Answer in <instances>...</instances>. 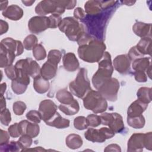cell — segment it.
Here are the masks:
<instances>
[{
	"instance_id": "obj_1",
	"label": "cell",
	"mask_w": 152,
	"mask_h": 152,
	"mask_svg": "<svg viewBox=\"0 0 152 152\" xmlns=\"http://www.w3.org/2000/svg\"><path fill=\"white\" fill-rule=\"evenodd\" d=\"M105 49L106 46L103 42L93 37L87 43L79 46L78 54L83 61L93 63L102 59Z\"/></svg>"
},
{
	"instance_id": "obj_2",
	"label": "cell",
	"mask_w": 152,
	"mask_h": 152,
	"mask_svg": "<svg viewBox=\"0 0 152 152\" xmlns=\"http://www.w3.org/2000/svg\"><path fill=\"white\" fill-rule=\"evenodd\" d=\"M72 7L71 1H42L37 5L35 11L40 15L49 13L61 15L64 12L65 9L70 10Z\"/></svg>"
},
{
	"instance_id": "obj_3",
	"label": "cell",
	"mask_w": 152,
	"mask_h": 152,
	"mask_svg": "<svg viewBox=\"0 0 152 152\" xmlns=\"http://www.w3.org/2000/svg\"><path fill=\"white\" fill-rule=\"evenodd\" d=\"M102 59L99 62L98 70L92 78L93 84L97 90L104 81L111 77L113 71L111 56L107 52H104Z\"/></svg>"
},
{
	"instance_id": "obj_4",
	"label": "cell",
	"mask_w": 152,
	"mask_h": 152,
	"mask_svg": "<svg viewBox=\"0 0 152 152\" xmlns=\"http://www.w3.org/2000/svg\"><path fill=\"white\" fill-rule=\"evenodd\" d=\"M58 27L72 41H77L85 33L84 26L80 24L76 18L73 17H65L62 19Z\"/></svg>"
},
{
	"instance_id": "obj_5",
	"label": "cell",
	"mask_w": 152,
	"mask_h": 152,
	"mask_svg": "<svg viewBox=\"0 0 152 152\" xmlns=\"http://www.w3.org/2000/svg\"><path fill=\"white\" fill-rule=\"evenodd\" d=\"M69 88L71 92L78 98H83L91 90L87 70L85 68L80 69L75 79L70 83Z\"/></svg>"
},
{
	"instance_id": "obj_6",
	"label": "cell",
	"mask_w": 152,
	"mask_h": 152,
	"mask_svg": "<svg viewBox=\"0 0 152 152\" xmlns=\"http://www.w3.org/2000/svg\"><path fill=\"white\" fill-rule=\"evenodd\" d=\"M84 106L88 110H91L96 113L104 112L107 107V103L98 91L90 90L83 99Z\"/></svg>"
},
{
	"instance_id": "obj_7",
	"label": "cell",
	"mask_w": 152,
	"mask_h": 152,
	"mask_svg": "<svg viewBox=\"0 0 152 152\" xmlns=\"http://www.w3.org/2000/svg\"><path fill=\"white\" fill-rule=\"evenodd\" d=\"M119 88V83L117 79L110 77L98 88L97 90L106 99L114 102L117 99V94Z\"/></svg>"
},
{
	"instance_id": "obj_8",
	"label": "cell",
	"mask_w": 152,
	"mask_h": 152,
	"mask_svg": "<svg viewBox=\"0 0 152 152\" xmlns=\"http://www.w3.org/2000/svg\"><path fill=\"white\" fill-rule=\"evenodd\" d=\"M100 116L101 123L107 125L115 133L120 132L124 128L122 117L117 113H104Z\"/></svg>"
},
{
	"instance_id": "obj_9",
	"label": "cell",
	"mask_w": 152,
	"mask_h": 152,
	"mask_svg": "<svg viewBox=\"0 0 152 152\" xmlns=\"http://www.w3.org/2000/svg\"><path fill=\"white\" fill-rule=\"evenodd\" d=\"M114 135L115 132L106 127L101 128L99 129L89 128L84 134V136L87 140L97 142H103L106 139L113 137Z\"/></svg>"
},
{
	"instance_id": "obj_10",
	"label": "cell",
	"mask_w": 152,
	"mask_h": 152,
	"mask_svg": "<svg viewBox=\"0 0 152 152\" xmlns=\"http://www.w3.org/2000/svg\"><path fill=\"white\" fill-rule=\"evenodd\" d=\"M15 66L34 78L40 75L41 69L39 64L36 61H33L31 58L18 61L16 62Z\"/></svg>"
},
{
	"instance_id": "obj_11",
	"label": "cell",
	"mask_w": 152,
	"mask_h": 152,
	"mask_svg": "<svg viewBox=\"0 0 152 152\" xmlns=\"http://www.w3.org/2000/svg\"><path fill=\"white\" fill-rule=\"evenodd\" d=\"M29 30L33 33H40L50 26L49 17L35 16L30 18L28 24Z\"/></svg>"
},
{
	"instance_id": "obj_12",
	"label": "cell",
	"mask_w": 152,
	"mask_h": 152,
	"mask_svg": "<svg viewBox=\"0 0 152 152\" xmlns=\"http://www.w3.org/2000/svg\"><path fill=\"white\" fill-rule=\"evenodd\" d=\"M57 106L51 100H44L39 104V112L40 113L42 119L45 122L50 119L56 112Z\"/></svg>"
},
{
	"instance_id": "obj_13",
	"label": "cell",
	"mask_w": 152,
	"mask_h": 152,
	"mask_svg": "<svg viewBox=\"0 0 152 152\" xmlns=\"http://www.w3.org/2000/svg\"><path fill=\"white\" fill-rule=\"evenodd\" d=\"M145 134L135 133L128 142V151H141L145 147Z\"/></svg>"
},
{
	"instance_id": "obj_14",
	"label": "cell",
	"mask_w": 152,
	"mask_h": 152,
	"mask_svg": "<svg viewBox=\"0 0 152 152\" xmlns=\"http://www.w3.org/2000/svg\"><path fill=\"white\" fill-rule=\"evenodd\" d=\"M18 126L21 135L26 134L31 138H34L39 133V126L36 123L33 124L24 120L18 123Z\"/></svg>"
},
{
	"instance_id": "obj_15",
	"label": "cell",
	"mask_w": 152,
	"mask_h": 152,
	"mask_svg": "<svg viewBox=\"0 0 152 152\" xmlns=\"http://www.w3.org/2000/svg\"><path fill=\"white\" fill-rule=\"evenodd\" d=\"M1 45L14 52L16 56L22 54L24 49V46L20 41L14 40L11 37H6L2 40Z\"/></svg>"
},
{
	"instance_id": "obj_16",
	"label": "cell",
	"mask_w": 152,
	"mask_h": 152,
	"mask_svg": "<svg viewBox=\"0 0 152 152\" xmlns=\"http://www.w3.org/2000/svg\"><path fill=\"white\" fill-rule=\"evenodd\" d=\"M130 60L126 55L117 56L113 60L115 69L121 74H125L129 71L130 66Z\"/></svg>"
},
{
	"instance_id": "obj_17",
	"label": "cell",
	"mask_w": 152,
	"mask_h": 152,
	"mask_svg": "<svg viewBox=\"0 0 152 152\" xmlns=\"http://www.w3.org/2000/svg\"><path fill=\"white\" fill-rule=\"evenodd\" d=\"M15 56L14 52L0 45V66L1 68H6L12 65Z\"/></svg>"
},
{
	"instance_id": "obj_18",
	"label": "cell",
	"mask_w": 152,
	"mask_h": 152,
	"mask_svg": "<svg viewBox=\"0 0 152 152\" xmlns=\"http://www.w3.org/2000/svg\"><path fill=\"white\" fill-rule=\"evenodd\" d=\"M148 103H144L141 100L137 99L134 101L128 107L127 114L129 117L137 116L142 115V113L146 109Z\"/></svg>"
},
{
	"instance_id": "obj_19",
	"label": "cell",
	"mask_w": 152,
	"mask_h": 152,
	"mask_svg": "<svg viewBox=\"0 0 152 152\" xmlns=\"http://www.w3.org/2000/svg\"><path fill=\"white\" fill-rule=\"evenodd\" d=\"M62 61L64 67L68 71H75L79 66L78 61L73 53L69 52L66 53L64 56Z\"/></svg>"
},
{
	"instance_id": "obj_20",
	"label": "cell",
	"mask_w": 152,
	"mask_h": 152,
	"mask_svg": "<svg viewBox=\"0 0 152 152\" xmlns=\"http://www.w3.org/2000/svg\"><path fill=\"white\" fill-rule=\"evenodd\" d=\"M4 17L11 20H18L23 15V10L17 5H11L2 11Z\"/></svg>"
},
{
	"instance_id": "obj_21",
	"label": "cell",
	"mask_w": 152,
	"mask_h": 152,
	"mask_svg": "<svg viewBox=\"0 0 152 152\" xmlns=\"http://www.w3.org/2000/svg\"><path fill=\"white\" fill-rule=\"evenodd\" d=\"M46 125L58 129L65 128L69 126V121L62 118L57 112L49 120L45 122Z\"/></svg>"
},
{
	"instance_id": "obj_22",
	"label": "cell",
	"mask_w": 152,
	"mask_h": 152,
	"mask_svg": "<svg viewBox=\"0 0 152 152\" xmlns=\"http://www.w3.org/2000/svg\"><path fill=\"white\" fill-rule=\"evenodd\" d=\"M57 69L58 65L47 61L43 65L40 69V75L46 80H50L55 76L57 72Z\"/></svg>"
},
{
	"instance_id": "obj_23",
	"label": "cell",
	"mask_w": 152,
	"mask_h": 152,
	"mask_svg": "<svg viewBox=\"0 0 152 152\" xmlns=\"http://www.w3.org/2000/svg\"><path fill=\"white\" fill-rule=\"evenodd\" d=\"M151 24L137 22L133 26L132 30L137 36L142 38L148 37L151 35Z\"/></svg>"
},
{
	"instance_id": "obj_24",
	"label": "cell",
	"mask_w": 152,
	"mask_h": 152,
	"mask_svg": "<svg viewBox=\"0 0 152 152\" xmlns=\"http://www.w3.org/2000/svg\"><path fill=\"white\" fill-rule=\"evenodd\" d=\"M49 81L40 75L34 78L33 87L36 91L39 93H46L49 90Z\"/></svg>"
},
{
	"instance_id": "obj_25",
	"label": "cell",
	"mask_w": 152,
	"mask_h": 152,
	"mask_svg": "<svg viewBox=\"0 0 152 152\" xmlns=\"http://www.w3.org/2000/svg\"><path fill=\"white\" fill-rule=\"evenodd\" d=\"M59 109L61 112L67 115H73L78 112L80 107L78 102L75 99L74 101L69 103H61L59 106Z\"/></svg>"
},
{
	"instance_id": "obj_26",
	"label": "cell",
	"mask_w": 152,
	"mask_h": 152,
	"mask_svg": "<svg viewBox=\"0 0 152 152\" xmlns=\"http://www.w3.org/2000/svg\"><path fill=\"white\" fill-rule=\"evenodd\" d=\"M86 12L89 15H97L102 10L101 3L99 1H88L85 4Z\"/></svg>"
},
{
	"instance_id": "obj_27",
	"label": "cell",
	"mask_w": 152,
	"mask_h": 152,
	"mask_svg": "<svg viewBox=\"0 0 152 152\" xmlns=\"http://www.w3.org/2000/svg\"><path fill=\"white\" fill-rule=\"evenodd\" d=\"M66 144L69 148L77 149L82 145L83 140L80 135L71 134L66 137Z\"/></svg>"
},
{
	"instance_id": "obj_28",
	"label": "cell",
	"mask_w": 152,
	"mask_h": 152,
	"mask_svg": "<svg viewBox=\"0 0 152 152\" xmlns=\"http://www.w3.org/2000/svg\"><path fill=\"white\" fill-rule=\"evenodd\" d=\"M151 37L141 38L137 45V49L144 55V54L151 55Z\"/></svg>"
},
{
	"instance_id": "obj_29",
	"label": "cell",
	"mask_w": 152,
	"mask_h": 152,
	"mask_svg": "<svg viewBox=\"0 0 152 152\" xmlns=\"http://www.w3.org/2000/svg\"><path fill=\"white\" fill-rule=\"evenodd\" d=\"M150 65V58H141L134 61L132 63V68L135 71H144L147 70Z\"/></svg>"
},
{
	"instance_id": "obj_30",
	"label": "cell",
	"mask_w": 152,
	"mask_h": 152,
	"mask_svg": "<svg viewBox=\"0 0 152 152\" xmlns=\"http://www.w3.org/2000/svg\"><path fill=\"white\" fill-rule=\"evenodd\" d=\"M56 97L57 100L62 104L69 103L75 100L72 94L70 92L68 91L66 89L59 90L56 93Z\"/></svg>"
},
{
	"instance_id": "obj_31",
	"label": "cell",
	"mask_w": 152,
	"mask_h": 152,
	"mask_svg": "<svg viewBox=\"0 0 152 152\" xmlns=\"http://www.w3.org/2000/svg\"><path fill=\"white\" fill-rule=\"evenodd\" d=\"M128 124L134 128H141L144 126L145 119L142 115L134 117H127Z\"/></svg>"
},
{
	"instance_id": "obj_32",
	"label": "cell",
	"mask_w": 152,
	"mask_h": 152,
	"mask_svg": "<svg viewBox=\"0 0 152 152\" xmlns=\"http://www.w3.org/2000/svg\"><path fill=\"white\" fill-rule=\"evenodd\" d=\"M151 88L147 87H141L137 91L138 99L142 102L148 103L151 102Z\"/></svg>"
},
{
	"instance_id": "obj_33",
	"label": "cell",
	"mask_w": 152,
	"mask_h": 152,
	"mask_svg": "<svg viewBox=\"0 0 152 152\" xmlns=\"http://www.w3.org/2000/svg\"><path fill=\"white\" fill-rule=\"evenodd\" d=\"M37 39L36 36L30 34L27 36L23 41L24 48L27 50L33 49L37 45Z\"/></svg>"
},
{
	"instance_id": "obj_34",
	"label": "cell",
	"mask_w": 152,
	"mask_h": 152,
	"mask_svg": "<svg viewBox=\"0 0 152 152\" xmlns=\"http://www.w3.org/2000/svg\"><path fill=\"white\" fill-rule=\"evenodd\" d=\"M27 85L22 82H20L16 80H12L11 88L12 89V91L17 94H21L24 93L27 89Z\"/></svg>"
},
{
	"instance_id": "obj_35",
	"label": "cell",
	"mask_w": 152,
	"mask_h": 152,
	"mask_svg": "<svg viewBox=\"0 0 152 152\" xmlns=\"http://www.w3.org/2000/svg\"><path fill=\"white\" fill-rule=\"evenodd\" d=\"M62 57L61 52L58 50H51L48 55V61L58 65Z\"/></svg>"
},
{
	"instance_id": "obj_36",
	"label": "cell",
	"mask_w": 152,
	"mask_h": 152,
	"mask_svg": "<svg viewBox=\"0 0 152 152\" xmlns=\"http://www.w3.org/2000/svg\"><path fill=\"white\" fill-rule=\"evenodd\" d=\"M33 55L34 58L38 61L44 59L46 56V50L44 47L40 44H37L33 49Z\"/></svg>"
},
{
	"instance_id": "obj_37",
	"label": "cell",
	"mask_w": 152,
	"mask_h": 152,
	"mask_svg": "<svg viewBox=\"0 0 152 152\" xmlns=\"http://www.w3.org/2000/svg\"><path fill=\"white\" fill-rule=\"evenodd\" d=\"M0 151H18L20 150L21 147L18 141H11L3 145H0Z\"/></svg>"
},
{
	"instance_id": "obj_38",
	"label": "cell",
	"mask_w": 152,
	"mask_h": 152,
	"mask_svg": "<svg viewBox=\"0 0 152 152\" xmlns=\"http://www.w3.org/2000/svg\"><path fill=\"white\" fill-rule=\"evenodd\" d=\"M74 125L75 128L78 130L86 129L88 126L87 119L84 116H78L74 119Z\"/></svg>"
},
{
	"instance_id": "obj_39",
	"label": "cell",
	"mask_w": 152,
	"mask_h": 152,
	"mask_svg": "<svg viewBox=\"0 0 152 152\" xmlns=\"http://www.w3.org/2000/svg\"><path fill=\"white\" fill-rule=\"evenodd\" d=\"M31 138H31L30 137H29L26 134L21 135V137L19 138L18 141V144L21 147V149H22L21 151L27 148L31 145V143H32Z\"/></svg>"
},
{
	"instance_id": "obj_40",
	"label": "cell",
	"mask_w": 152,
	"mask_h": 152,
	"mask_svg": "<svg viewBox=\"0 0 152 152\" xmlns=\"http://www.w3.org/2000/svg\"><path fill=\"white\" fill-rule=\"evenodd\" d=\"M88 126L91 127L98 126L101 124L100 116L95 114H91L86 118Z\"/></svg>"
},
{
	"instance_id": "obj_41",
	"label": "cell",
	"mask_w": 152,
	"mask_h": 152,
	"mask_svg": "<svg viewBox=\"0 0 152 152\" xmlns=\"http://www.w3.org/2000/svg\"><path fill=\"white\" fill-rule=\"evenodd\" d=\"M13 112L17 115H21L26 109V104L21 101H17L13 104Z\"/></svg>"
},
{
	"instance_id": "obj_42",
	"label": "cell",
	"mask_w": 152,
	"mask_h": 152,
	"mask_svg": "<svg viewBox=\"0 0 152 152\" xmlns=\"http://www.w3.org/2000/svg\"><path fill=\"white\" fill-rule=\"evenodd\" d=\"M26 118L30 121L36 124L40 123L42 120V117L39 112L34 110H32L27 112L26 114Z\"/></svg>"
},
{
	"instance_id": "obj_43",
	"label": "cell",
	"mask_w": 152,
	"mask_h": 152,
	"mask_svg": "<svg viewBox=\"0 0 152 152\" xmlns=\"http://www.w3.org/2000/svg\"><path fill=\"white\" fill-rule=\"evenodd\" d=\"M1 122L2 125L7 126L11 121V116L10 110L8 109H5L1 111Z\"/></svg>"
},
{
	"instance_id": "obj_44",
	"label": "cell",
	"mask_w": 152,
	"mask_h": 152,
	"mask_svg": "<svg viewBox=\"0 0 152 152\" xmlns=\"http://www.w3.org/2000/svg\"><path fill=\"white\" fill-rule=\"evenodd\" d=\"M128 56L130 61H135L137 59L142 58L143 55L137 49L136 46H134L130 49Z\"/></svg>"
},
{
	"instance_id": "obj_45",
	"label": "cell",
	"mask_w": 152,
	"mask_h": 152,
	"mask_svg": "<svg viewBox=\"0 0 152 152\" xmlns=\"http://www.w3.org/2000/svg\"><path fill=\"white\" fill-rule=\"evenodd\" d=\"M49 17L50 26L49 28H55L58 27L61 21L62 20L60 15L58 14H52Z\"/></svg>"
},
{
	"instance_id": "obj_46",
	"label": "cell",
	"mask_w": 152,
	"mask_h": 152,
	"mask_svg": "<svg viewBox=\"0 0 152 152\" xmlns=\"http://www.w3.org/2000/svg\"><path fill=\"white\" fill-rule=\"evenodd\" d=\"M5 72L7 77L11 80H14L17 78V69L15 66L11 65L6 68H5Z\"/></svg>"
},
{
	"instance_id": "obj_47",
	"label": "cell",
	"mask_w": 152,
	"mask_h": 152,
	"mask_svg": "<svg viewBox=\"0 0 152 152\" xmlns=\"http://www.w3.org/2000/svg\"><path fill=\"white\" fill-rule=\"evenodd\" d=\"M8 132L12 137L16 138L19 137L21 134L20 132V129H19V126H18V123H15L8 128Z\"/></svg>"
},
{
	"instance_id": "obj_48",
	"label": "cell",
	"mask_w": 152,
	"mask_h": 152,
	"mask_svg": "<svg viewBox=\"0 0 152 152\" xmlns=\"http://www.w3.org/2000/svg\"><path fill=\"white\" fill-rule=\"evenodd\" d=\"M134 75L138 82H145L147 81V77L144 71H135L134 72Z\"/></svg>"
},
{
	"instance_id": "obj_49",
	"label": "cell",
	"mask_w": 152,
	"mask_h": 152,
	"mask_svg": "<svg viewBox=\"0 0 152 152\" xmlns=\"http://www.w3.org/2000/svg\"><path fill=\"white\" fill-rule=\"evenodd\" d=\"M10 134L7 131L1 129V140H0V145H3L8 142L10 139Z\"/></svg>"
},
{
	"instance_id": "obj_50",
	"label": "cell",
	"mask_w": 152,
	"mask_h": 152,
	"mask_svg": "<svg viewBox=\"0 0 152 152\" xmlns=\"http://www.w3.org/2000/svg\"><path fill=\"white\" fill-rule=\"evenodd\" d=\"M74 15L76 19H83L85 17V12L80 7L77 8L74 11Z\"/></svg>"
},
{
	"instance_id": "obj_51",
	"label": "cell",
	"mask_w": 152,
	"mask_h": 152,
	"mask_svg": "<svg viewBox=\"0 0 152 152\" xmlns=\"http://www.w3.org/2000/svg\"><path fill=\"white\" fill-rule=\"evenodd\" d=\"M104 151H121V148L120 147L115 144H110L109 145H107L106 147V148L104 150Z\"/></svg>"
},
{
	"instance_id": "obj_52",
	"label": "cell",
	"mask_w": 152,
	"mask_h": 152,
	"mask_svg": "<svg viewBox=\"0 0 152 152\" xmlns=\"http://www.w3.org/2000/svg\"><path fill=\"white\" fill-rule=\"evenodd\" d=\"M0 30H1V34H3L4 33H6L8 30V23L2 20H1V23H0Z\"/></svg>"
},
{
	"instance_id": "obj_53",
	"label": "cell",
	"mask_w": 152,
	"mask_h": 152,
	"mask_svg": "<svg viewBox=\"0 0 152 152\" xmlns=\"http://www.w3.org/2000/svg\"><path fill=\"white\" fill-rule=\"evenodd\" d=\"M6 102L5 99L3 95H1V111L5 109Z\"/></svg>"
},
{
	"instance_id": "obj_54",
	"label": "cell",
	"mask_w": 152,
	"mask_h": 152,
	"mask_svg": "<svg viewBox=\"0 0 152 152\" xmlns=\"http://www.w3.org/2000/svg\"><path fill=\"white\" fill-rule=\"evenodd\" d=\"M23 151H46L45 149L42 148L41 147H34V148H30V149H28V148H26V149H24L23 150Z\"/></svg>"
},
{
	"instance_id": "obj_55",
	"label": "cell",
	"mask_w": 152,
	"mask_h": 152,
	"mask_svg": "<svg viewBox=\"0 0 152 152\" xmlns=\"http://www.w3.org/2000/svg\"><path fill=\"white\" fill-rule=\"evenodd\" d=\"M8 1H1V11H4L8 5Z\"/></svg>"
},
{
	"instance_id": "obj_56",
	"label": "cell",
	"mask_w": 152,
	"mask_h": 152,
	"mask_svg": "<svg viewBox=\"0 0 152 152\" xmlns=\"http://www.w3.org/2000/svg\"><path fill=\"white\" fill-rule=\"evenodd\" d=\"M7 88V84L5 83H3L1 84V95H3L5 91V90Z\"/></svg>"
},
{
	"instance_id": "obj_57",
	"label": "cell",
	"mask_w": 152,
	"mask_h": 152,
	"mask_svg": "<svg viewBox=\"0 0 152 152\" xmlns=\"http://www.w3.org/2000/svg\"><path fill=\"white\" fill-rule=\"evenodd\" d=\"M22 2L26 6H31L34 2V1H22Z\"/></svg>"
},
{
	"instance_id": "obj_58",
	"label": "cell",
	"mask_w": 152,
	"mask_h": 152,
	"mask_svg": "<svg viewBox=\"0 0 152 152\" xmlns=\"http://www.w3.org/2000/svg\"><path fill=\"white\" fill-rule=\"evenodd\" d=\"M122 3H124V4H125L126 5H128V4H129V5H132V4H134L135 2V1H122Z\"/></svg>"
}]
</instances>
